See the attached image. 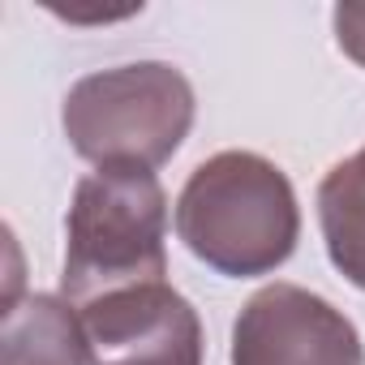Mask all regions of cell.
<instances>
[{"instance_id": "ba28073f", "label": "cell", "mask_w": 365, "mask_h": 365, "mask_svg": "<svg viewBox=\"0 0 365 365\" xmlns=\"http://www.w3.org/2000/svg\"><path fill=\"white\" fill-rule=\"evenodd\" d=\"M331 22H335V43L344 48V56L365 65V5H335Z\"/></svg>"}, {"instance_id": "7a4b0ae2", "label": "cell", "mask_w": 365, "mask_h": 365, "mask_svg": "<svg viewBox=\"0 0 365 365\" xmlns=\"http://www.w3.org/2000/svg\"><path fill=\"white\" fill-rule=\"evenodd\" d=\"M61 292L73 309L99 297L163 284L168 198L146 168H99L78 180L69 207Z\"/></svg>"}, {"instance_id": "9c48e42d", "label": "cell", "mask_w": 365, "mask_h": 365, "mask_svg": "<svg viewBox=\"0 0 365 365\" xmlns=\"http://www.w3.org/2000/svg\"><path fill=\"white\" fill-rule=\"evenodd\" d=\"M361 159H365V150H361Z\"/></svg>"}, {"instance_id": "52a82bcc", "label": "cell", "mask_w": 365, "mask_h": 365, "mask_svg": "<svg viewBox=\"0 0 365 365\" xmlns=\"http://www.w3.org/2000/svg\"><path fill=\"white\" fill-rule=\"evenodd\" d=\"M318 224L335 271L365 292V159L335 163L318 185Z\"/></svg>"}, {"instance_id": "8992f818", "label": "cell", "mask_w": 365, "mask_h": 365, "mask_svg": "<svg viewBox=\"0 0 365 365\" xmlns=\"http://www.w3.org/2000/svg\"><path fill=\"white\" fill-rule=\"evenodd\" d=\"M0 365H91L82 314L65 297H22L0 309Z\"/></svg>"}, {"instance_id": "3957f363", "label": "cell", "mask_w": 365, "mask_h": 365, "mask_svg": "<svg viewBox=\"0 0 365 365\" xmlns=\"http://www.w3.org/2000/svg\"><path fill=\"white\" fill-rule=\"evenodd\" d=\"M69 146L95 168H159L194 125V86L176 65L138 61L86 73L61 108Z\"/></svg>"}, {"instance_id": "5b68a950", "label": "cell", "mask_w": 365, "mask_h": 365, "mask_svg": "<svg viewBox=\"0 0 365 365\" xmlns=\"http://www.w3.org/2000/svg\"><path fill=\"white\" fill-rule=\"evenodd\" d=\"M91 365H202L198 309L168 284H142L78 309Z\"/></svg>"}, {"instance_id": "6da1fadb", "label": "cell", "mask_w": 365, "mask_h": 365, "mask_svg": "<svg viewBox=\"0 0 365 365\" xmlns=\"http://www.w3.org/2000/svg\"><path fill=\"white\" fill-rule=\"evenodd\" d=\"M176 237L220 275H271L292 258L301 237V211L284 168L254 150L211 155L176 198Z\"/></svg>"}, {"instance_id": "277c9868", "label": "cell", "mask_w": 365, "mask_h": 365, "mask_svg": "<svg viewBox=\"0 0 365 365\" xmlns=\"http://www.w3.org/2000/svg\"><path fill=\"white\" fill-rule=\"evenodd\" d=\"M232 365H365V348L327 297L271 284L237 314Z\"/></svg>"}]
</instances>
